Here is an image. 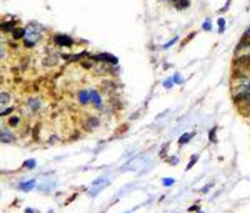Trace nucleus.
<instances>
[{
  "mask_svg": "<svg viewBox=\"0 0 250 213\" xmlns=\"http://www.w3.org/2000/svg\"><path fill=\"white\" fill-rule=\"evenodd\" d=\"M209 140L213 143L217 141V139H216V127H214L212 130H210V132H209Z\"/></svg>",
  "mask_w": 250,
  "mask_h": 213,
  "instance_id": "obj_17",
  "label": "nucleus"
},
{
  "mask_svg": "<svg viewBox=\"0 0 250 213\" xmlns=\"http://www.w3.org/2000/svg\"><path fill=\"white\" fill-rule=\"evenodd\" d=\"M235 64L236 65V66H238L240 68H248V67L250 66V54H248V55H243L241 56V57L238 58L235 62Z\"/></svg>",
  "mask_w": 250,
  "mask_h": 213,
  "instance_id": "obj_1",
  "label": "nucleus"
},
{
  "mask_svg": "<svg viewBox=\"0 0 250 213\" xmlns=\"http://www.w3.org/2000/svg\"><path fill=\"white\" fill-rule=\"evenodd\" d=\"M235 102H250V92H240L235 97Z\"/></svg>",
  "mask_w": 250,
  "mask_h": 213,
  "instance_id": "obj_5",
  "label": "nucleus"
},
{
  "mask_svg": "<svg viewBox=\"0 0 250 213\" xmlns=\"http://www.w3.org/2000/svg\"><path fill=\"white\" fill-rule=\"evenodd\" d=\"M12 110H13V109H7L6 112H1V115H5V114H9V112H11Z\"/></svg>",
  "mask_w": 250,
  "mask_h": 213,
  "instance_id": "obj_31",
  "label": "nucleus"
},
{
  "mask_svg": "<svg viewBox=\"0 0 250 213\" xmlns=\"http://www.w3.org/2000/svg\"><path fill=\"white\" fill-rule=\"evenodd\" d=\"M99 125V119L97 117H91L87 119L86 121V127L88 129H92L96 126Z\"/></svg>",
  "mask_w": 250,
  "mask_h": 213,
  "instance_id": "obj_8",
  "label": "nucleus"
},
{
  "mask_svg": "<svg viewBox=\"0 0 250 213\" xmlns=\"http://www.w3.org/2000/svg\"><path fill=\"white\" fill-rule=\"evenodd\" d=\"M240 92H250V77H242L240 85Z\"/></svg>",
  "mask_w": 250,
  "mask_h": 213,
  "instance_id": "obj_4",
  "label": "nucleus"
},
{
  "mask_svg": "<svg viewBox=\"0 0 250 213\" xmlns=\"http://www.w3.org/2000/svg\"><path fill=\"white\" fill-rule=\"evenodd\" d=\"M242 114L245 115V117H249L250 115V103L246 104V106L242 107Z\"/></svg>",
  "mask_w": 250,
  "mask_h": 213,
  "instance_id": "obj_18",
  "label": "nucleus"
},
{
  "mask_svg": "<svg viewBox=\"0 0 250 213\" xmlns=\"http://www.w3.org/2000/svg\"><path fill=\"white\" fill-rule=\"evenodd\" d=\"M177 39H178V37H175V38H174L173 40H171V41H169V42L167 43V44H165V45H164V46H163V47H164V48H168V47H170L171 45L175 44V43H176V41H177Z\"/></svg>",
  "mask_w": 250,
  "mask_h": 213,
  "instance_id": "obj_28",
  "label": "nucleus"
},
{
  "mask_svg": "<svg viewBox=\"0 0 250 213\" xmlns=\"http://www.w3.org/2000/svg\"><path fill=\"white\" fill-rule=\"evenodd\" d=\"M202 28H203V29H205V31H211L212 26L209 22H205V23L202 25Z\"/></svg>",
  "mask_w": 250,
  "mask_h": 213,
  "instance_id": "obj_27",
  "label": "nucleus"
},
{
  "mask_svg": "<svg viewBox=\"0 0 250 213\" xmlns=\"http://www.w3.org/2000/svg\"><path fill=\"white\" fill-rule=\"evenodd\" d=\"M190 137H192V136H190V133H184L181 137H180L179 143H181V144H186V143H188L190 141Z\"/></svg>",
  "mask_w": 250,
  "mask_h": 213,
  "instance_id": "obj_16",
  "label": "nucleus"
},
{
  "mask_svg": "<svg viewBox=\"0 0 250 213\" xmlns=\"http://www.w3.org/2000/svg\"><path fill=\"white\" fill-rule=\"evenodd\" d=\"M34 186H35V180H29L28 182L21 183L20 188L24 191H29L31 189H33Z\"/></svg>",
  "mask_w": 250,
  "mask_h": 213,
  "instance_id": "obj_7",
  "label": "nucleus"
},
{
  "mask_svg": "<svg viewBox=\"0 0 250 213\" xmlns=\"http://www.w3.org/2000/svg\"><path fill=\"white\" fill-rule=\"evenodd\" d=\"M95 58L98 59V60H102L105 62H109V63H111V64H116L118 62L116 58L114 57L112 55H109V54H100V55H98Z\"/></svg>",
  "mask_w": 250,
  "mask_h": 213,
  "instance_id": "obj_3",
  "label": "nucleus"
},
{
  "mask_svg": "<svg viewBox=\"0 0 250 213\" xmlns=\"http://www.w3.org/2000/svg\"><path fill=\"white\" fill-rule=\"evenodd\" d=\"M10 101V95L7 93H1V95H0V104H1V106H4L5 104L9 103Z\"/></svg>",
  "mask_w": 250,
  "mask_h": 213,
  "instance_id": "obj_13",
  "label": "nucleus"
},
{
  "mask_svg": "<svg viewBox=\"0 0 250 213\" xmlns=\"http://www.w3.org/2000/svg\"><path fill=\"white\" fill-rule=\"evenodd\" d=\"M25 213H33V210H32L31 208H26Z\"/></svg>",
  "mask_w": 250,
  "mask_h": 213,
  "instance_id": "obj_32",
  "label": "nucleus"
},
{
  "mask_svg": "<svg viewBox=\"0 0 250 213\" xmlns=\"http://www.w3.org/2000/svg\"><path fill=\"white\" fill-rule=\"evenodd\" d=\"M174 179H172V178H165V179H163V185L166 186V187H169V186H171L172 184H174Z\"/></svg>",
  "mask_w": 250,
  "mask_h": 213,
  "instance_id": "obj_21",
  "label": "nucleus"
},
{
  "mask_svg": "<svg viewBox=\"0 0 250 213\" xmlns=\"http://www.w3.org/2000/svg\"><path fill=\"white\" fill-rule=\"evenodd\" d=\"M173 1H180V0H173Z\"/></svg>",
  "mask_w": 250,
  "mask_h": 213,
  "instance_id": "obj_34",
  "label": "nucleus"
},
{
  "mask_svg": "<svg viewBox=\"0 0 250 213\" xmlns=\"http://www.w3.org/2000/svg\"><path fill=\"white\" fill-rule=\"evenodd\" d=\"M35 164H36V162L34 160H28L25 162V166L28 167V168H29V169H31V168H34V167H35Z\"/></svg>",
  "mask_w": 250,
  "mask_h": 213,
  "instance_id": "obj_19",
  "label": "nucleus"
},
{
  "mask_svg": "<svg viewBox=\"0 0 250 213\" xmlns=\"http://www.w3.org/2000/svg\"><path fill=\"white\" fill-rule=\"evenodd\" d=\"M107 182V180L106 179H98L97 180V181H94L93 182V185H98V184H103V183H106Z\"/></svg>",
  "mask_w": 250,
  "mask_h": 213,
  "instance_id": "obj_30",
  "label": "nucleus"
},
{
  "mask_svg": "<svg viewBox=\"0 0 250 213\" xmlns=\"http://www.w3.org/2000/svg\"><path fill=\"white\" fill-rule=\"evenodd\" d=\"M225 20L223 18H220L218 20V26H219V31L220 32H223V31H224L225 28Z\"/></svg>",
  "mask_w": 250,
  "mask_h": 213,
  "instance_id": "obj_20",
  "label": "nucleus"
},
{
  "mask_svg": "<svg viewBox=\"0 0 250 213\" xmlns=\"http://www.w3.org/2000/svg\"><path fill=\"white\" fill-rule=\"evenodd\" d=\"M91 98L90 94L87 92V91H82L79 94V101L81 102V104H87L89 102V100Z\"/></svg>",
  "mask_w": 250,
  "mask_h": 213,
  "instance_id": "obj_12",
  "label": "nucleus"
},
{
  "mask_svg": "<svg viewBox=\"0 0 250 213\" xmlns=\"http://www.w3.org/2000/svg\"><path fill=\"white\" fill-rule=\"evenodd\" d=\"M173 80H174V82L178 83V84H180V83H182V82H183V79H182V77L180 76V75H179L178 74L174 75V77H173Z\"/></svg>",
  "mask_w": 250,
  "mask_h": 213,
  "instance_id": "obj_26",
  "label": "nucleus"
},
{
  "mask_svg": "<svg viewBox=\"0 0 250 213\" xmlns=\"http://www.w3.org/2000/svg\"><path fill=\"white\" fill-rule=\"evenodd\" d=\"M188 6H189V1H188V0H180L179 4L177 5V7H180V8H186Z\"/></svg>",
  "mask_w": 250,
  "mask_h": 213,
  "instance_id": "obj_23",
  "label": "nucleus"
},
{
  "mask_svg": "<svg viewBox=\"0 0 250 213\" xmlns=\"http://www.w3.org/2000/svg\"><path fill=\"white\" fill-rule=\"evenodd\" d=\"M197 155H193L192 160L190 161L189 165L187 166V170H188V169H190V168H192V167L193 166V164H195V162H197Z\"/></svg>",
  "mask_w": 250,
  "mask_h": 213,
  "instance_id": "obj_24",
  "label": "nucleus"
},
{
  "mask_svg": "<svg viewBox=\"0 0 250 213\" xmlns=\"http://www.w3.org/2000/svg\"><path fill=\"white\" fill-rule=\"evenodd\" d=\"M168 161H169V162H170L171 164H173V165H175V164L178 163V158H177L176 156H172V157H171Z\"/></svg>",
  "mask_w": 250,
  "mask_h": 213,
  "instance_id": "obj_29",
  "label": "nucleus"
},
{
  "mask_svg": "<svg viewBox=\"0 0 250 213\" xmlns=\"http://www.w3.org/2000/svg\"><path fill=\"white\" fill-rule=\"evenodd\" d=\"M0 139H1L2 142H11L15 139L14 135H13L11 132L9 131H2L1 134H0Z\"/></svg>",
  "mask_w": 250,
  "mask_h": 213,
  "instance_id": "obj_6",
  "label": "nucleus"
},
{
  "mask_svg": "<svg viewBox=\"0 0 250 213\" xmlns=\"http://www.w3.org/2000/svg\"><path fill=\"white\" fill-rule=\"evenodd\" d=\"M25 34H26V29L15 28V29H13V31H12V35L15 39H20L25 35Z\"/></svg>",
  "mask_w": 250,
  "mask_h": 213,
  "instance_id": "obj_11",
  "label": "nucleus"
},
{
  "mask_svg": "<svg viewBox=\"0 0 250 213\" xmlns=\"http://www.w3.org/2000/svg\"><path fill=\"white\" fill-rule=\"evenodd\" d=\"M19 122V118L17 117H12L9 118V124L11 126H16Z\"/></svg>",
  "mask_w": 250,
  "mask_h": 213,
  "instance_id": "obj_22",
  "label": "nucleus"
},
{
  "mask_svg": "<svg viewBox=\"0 0 250 213\" xmlns=\"http://www.w3.org/2000/svg\"><path fill=\"white\" fill-rule=\"evenodd\" d=\"M57 63H58V59L57 57H55V56H50V57L46 58L43 61V65L47 67H53Z\"/></svg>",
  "mask_w": 250,
  "mask_h": 213,
  "instance_id": "obj_10",
  "label": "nucleus"
},
{
  "mask_svg": "<svg viewBox=\"0 0 250 213\" xmlns=\"http://www.w3.org/2000/svg\"><path fill=\"white\" fill-rule=\"evenodd\" d=\"M55 41L57 42L59 45H62V46H69V45L72 43L71 38H69V37L66 36V35H58V36H56Z\"/></svg>",
  "mask_w": 250,
  "mask_h": 213,
  "instance_id": "obj_2",
  "label": "nucleus"
},
{
  "mask_svg": "<svg viewBox=\"0 0 250 213\" xmlns=\"http://www.w3.org/2000/svg\"><path fill=\"white\" fill-rule=\"evenodd\" d=\"M1 29L2 31L4 32H8V31H13V24L11 23H3L1 25Z\"/></svg>",
  "mask_w": 250,
  "mask_h": 213,
  "instance_id": "obj_14",
  "label": "nucleus"
},
{
  "mask_svg": "<svg viewBox=\"0 0 250 213\" xmlns=\"http://www.w3.org/2000/svg\"><path fill=\"white\" fill-rule=\"evenodd\" d=\"M28 105H29V107H30L32 110H37V109H38V108H39V106H40V103H39V101H38V100H36V99H31V100H29V102H28Z\"/></svg>",
  "mask_w": 250,
  "mask_h": 213,
  "instance_id": "obj_15",
  "label": "nucleus"
},
{
  "mask_svg": "<svg viewBox=\"0 0 250 213\" xmlns=\"http://www.w3.org/2000/svg\"><path fill=\"white\" fill-rule=\"evenodd\" d=\"M172 81H174L173 78H168L167 80H165V81H164L163 85H164L165 87H167V88H171L172 86H173V83H172Z\"/></svg>",
  "mask_w": 250,
  "mask_h": 213,
  "instance_id": "obj_25",
  "label": "nucleus"
},
{
  "mask_svg": "<svg viewBox=\"0 0 250 213\" xmlns=\"http://www.w3.org/2000/svg\"><path fill=\"white\" fill-rule=\"evenodd\" d=\"M208 189H209V186H206V187H205V189H204V190H202V192H204V193H205V192H207V191H208Z\"/></svg>",
  "mask_w": 250,
  "mask_h": 213,
  "instance_id": "obj_33",
  "label": "nucleus"
},
{
  "mask_svg": "<svg viewBox=\"0 0 250 213\" xmlns=\"http://www.w3.org/2000/svg\"><path fill=\"white\" fill-rule=\"evenodd\" d=\"M90 96H91V99H92L94 105L97 106V107H100L101 104H102V100H101L100 95H99V94L97 93L96 91H91Z\"/></svg>",
  "mask_w": 250,
  "mask_h": 213,
  "instance_id": "obj_9",
  "label": "nucleus"
}]
</instances>
